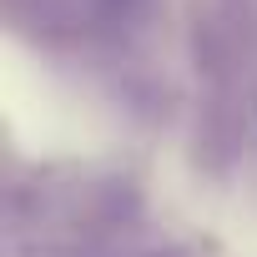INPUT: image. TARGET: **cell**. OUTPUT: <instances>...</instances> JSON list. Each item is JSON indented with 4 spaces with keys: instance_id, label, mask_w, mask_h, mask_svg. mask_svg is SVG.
Returning <instances> with one entry per match:
<instances>
[{
    "instance_id": "obj_1",
    "label": "cell",
    "mask_w": 257,
    "mask_h": 257,
    "mask_svg": "<svg viewBox=\"0 0 257 257\" xmlns=\"http://www.w3.org/2000/svg\"><path fill=\"white\" fill-rule=\"evenodd\" d=\"M252 126H257V96H252Z\"/></svg>"
}]
</instances>
